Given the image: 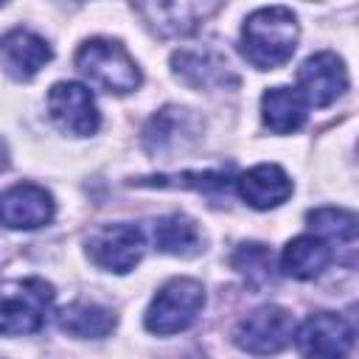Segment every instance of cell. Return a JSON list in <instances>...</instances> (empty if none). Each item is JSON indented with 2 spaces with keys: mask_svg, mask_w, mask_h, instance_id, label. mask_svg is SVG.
<instances>
[{
  "mask_svg": "<svg viewBox=\"0 0 359 359\" xmlns=\"http://www.w3.org/2000/svg\"><path fill=\"white\" fill-rule=\"evenodd\" d=\"M202 135V121L182 107H163L157 115L149 118L143 129V149L154 157L177 154L194 146Z\"/></svg>",
  "mask_w": 359,
  "mask_h": 359,
  "instance_id": "obj_9",
  "label": "cell"
},
{
  "mask_svg": "<svg viewBox=\"0 0 359 359\" xmlns=\"http://www.w3.org/2000/svg\"><path fill=\"white\" fill-rule=\"evenodd\" d=\"M146 252V238L137 224H101L87 238V255L95 266L123 275L140 264Z\"/></svg>",
  "mask_w": 359,
  "mask_h": 359,
  "instance_id": "obj_6",
  "label": "cell"
},
{
  "mask_svg": "<svg viewBox=\"0 0 359 359\" xmlns=\"http://www.w3.org/2000/svg\"><path fill=\"white\" fill-rule=\"evenodd\" d=\"M53 286L42 278H17L0 283V334L25 337L36 334L50 311Z\"/></svg>",
  "mask_w": 359,
  "mask_h": 359,
  "instance_id": "obj_2",
  "label": "cell"
},
{
  "mask_svg": "<svg viewBox=\"0 0 359 359\" xmlns=\"http://www.w3.org/2000/svg\"><path fill=\"white\" fill-rule=\"evenodd\" d=\"M309 224L323 241L353 244L356 241V213L345 208H314L309 210Z\"/></svg>",
  "mask_w": 359,
  "mask_h": 359,
  "instance_id": "obj_20",
  "label": "cell"
},
{
  "mask_svg": "<svg viewBox=\"0 0 359 359\" xmlns=\"http://www.w3.org/2000/svg\"><path fill=\"white\" fill-rule=\"evenodd\" d=\"M230 266L255 289L272 280V252L266 244H258V241L238 244L236 252L230 255Z\"/></svg>",
  "mask_w": 359,
  "mask_h": 359,
  "instance_id": "obj_21",
  "label": "cell"
},
{
  "mask_svg": "<svg viewBox=\"0 0 359 359\" xmlns=\"http://www.w3.org/2000/svg\"><path fill=\"white\" fill-rule=\"evenodd\" d=\"M297 17L286 6H266L252 11L241 25V53L258 70L286 65L297 48Z\"/></svg>",
  "mask_w": 359,
  "mask_h": 359,
  "instance_id": "obj_1",
  "label": "cell"
},
{
  "mask_svg": "<svg viewBox=\"0 0 359 359\" xmlns=\"http://www.w3.org/2000/svg\"><path fill=\"white\" fill-rule=\"evenodd\" d=\"M294 337V317L289 309L266 303L250 311L233 331V339L241 351L252 356H272L280 353Z\"/></svg>",
  "mask_w": 359,
  "mask_h": 359,
  "instance_id": "obj_5",
  "label": "cell"
},
{
  "mask_svg": "<svg viewBox=\"0 0 359 359\" xmlns=\"http://www.w3.org/2000/svg\"><path fill=\"white\" fill-rule=\"evenodd\" d=\"M151 236H154V244L160 252L180 255V258H191V255L202 252V244H205L196 222L182 216V213H171V216L157 219L151 227Z\"/></svg>",
  "mask_w": 359,
  "mask_h": 359,
  "instance_id": "obj_19",
  "label": "cell"
},
{
  "mask_svg": "<svg viewBox=\"0 0 359 359\" xmlns=\"http://www.w3.org/2000/svg\"><path fill=\"white\" fill-rule=\"evenodd\" d=\"M294 342L303 359H348L353 348V328L334 311H317L294 331Z\"/></svg>",
  "mask_w": 359,
  "mask_h": 359,
  "instance_id": "obj_7",
  "label": "cell"
},
{
  "mask_svg": "<svg viewBox=\"0 0 359 359\" xmlns=\"http://www.w3.org/2000/svg\"><path fill=\"white\" fill-rule=\"evenodd\" d=\"M205 306V289L194 278H171L146 309V328L157 337H171L191 328Z\"/></svg>",
  "mask_w": 359,
  "mask_h": 359,
  "instance_id": "obj_4",
  "label": "cell"
},
{
  "mask_svg": "<svg viewBox=\"0 0 359 359\" xmlns=\"http://www.w3.org/2000/svg\"><path fill=\"white\" fill-rule=\"evenodd\" d=\"M331 261H334V252H331V247L323 238H317V236H297V238H292L283 247L280 269L289 278L311 280V278L323 275Z\"/></svg>",
  "mask_w": 359,
  "mask_h": 359,
  "instance_id": "obj_16",
  "label": "cell"
},
{
  "mask_svg": "<svg viewBox=\"0 0 359 359\" xmlns=\"http://www.w3.org/2000/svg\"><path fill=\"white\" fill-rule=\"evenodd\" d=\"M50 45L28 28H11L0 36V67L17 81H31L50 62Z\"/></svg>",
  "mask_w": 359,
  "mask_h": 359,
  "instance_id": "obj_12",
  "label": "cell"
},
{
  "mask_svg": "<svg viewBox=\"0 0 359 359\" xmlns=\"http://www.w3.org/2000/svg\"><path fill=\"white\" fill-rule=\"evenodd\" d=\"M174 73L196 90H208V87H236L238 79L230 70L227 59L219 56L216 50L208 48H182L171 56Z\"/></svg>",
  "mask_w": 359,
  "mask_h": 359,
  "instance_id": "obj_13",
  "label": "cell"
},
{
  "mask_svg": "<svg viewBox=\"0 0 359 359\" xmlns=\"http://www.w3.org/2000/svg\"><path fill=\"white\" fill-rule=\"evenodd\" d=\"M236 188H238V196L255 208V210H269V208H278L283 205L289 196H292V180L289 174L275 165V163H261V165H252L250 171H244L238 180H236Z\"/></svg>",
  "mask_w": 359,
  "mask_h": 359,
  "instance_id": "obj_14",
  "label": "cell"
},
{
  "mask_svg": "<svg viewBox=\"0 0 359 359\" xmlns=\"http://www.w3.org/2000/svg\"><path fill=\"white\" fill-rule=\"evenodd\" d=\"M216 8H219L216 3H137L135 6V11L160 36H182V34H191Z\"/></svg>",
  "mask_w": 359,
  "mask_h": 359,
  "instance_id": "obj_15",
  "label": "cell"
},
{
  "mask_svg": "<svg viewBox=\"0 0 359 359\" xmlns=\"http://www.w3.org/2000/svg\"><path fill=\"white\" fill-rule=\"evenodd\" d=\"M348 90V70L345 62L331 53L320 50L309 56L297 70V93L306 101V107H328Z\"/></svg>",
  "mask_w": 359,
  "mask_h": 359,
  "instance_id": "obj_10",
  "label": "cell"
},
{
  "mask_svg": "<svg viewBox=\"0 0 359 359\" xmlns=\"http://www.w3.org/2000/svg\"><path fill=\"white\" fill-rule=\"evenodd\" d=\"M261 118L275 135L297 132L306 123V101L292 87H272L261 95Z\"/></svg>",
  "mask_w": 359,
  "mask_h": 359,
  "instance_id": "obj_17",
  "label": "cell"
},
{
  "mask_svg": "<svg viewBox=\"0 0 359 359\" xmlns=\"http://www.w3.org/2000/svg\"><path fill=\"white\" fill-rule=\"evenodd\" d=\"M76 67L90 84L107 93H132L140 87V70L135 59L121 42L107 36L87 39L76 53Z\"/></svg>",
  "mask_w": 359,
  "mask_h": 359,
  "instance_id": "obj_3",
  "label": "cell"
},
{
  "mask_svg": "<svg viewBox=\"0 0 359 359\" xmlns=\"http://www.w3.org/2000/svg\"><path fill=\"white\" fill-rule=\"evenodd\" d=\"M59 328L70 337L101 339L115 328V311L93 300H76L59 311Z\"/></svg>",
  "mask_w": 359,
  "mask_h": 359,
  "instance_id": "obj_18",
  "label": "cell"
},
{
  "mask_svg": "<svg viewBox=\"0 0 359 359\" xmlns=\"http://www.w3.org/2000/svg\"><path fill=\"white\" fill-rule=\"evenodd\" d=\"M48 112L50 121L73 137L95 135L101 123L93 93L79 81H56L48 93Z\"/></svg>",
  "mask_w": 359,
  "mask_h": 359,
  "instance_id": "obj_8",
  "label": "cell"
},
{
  "mask_svg": "<svg viewBox=\"0 0 359 359\" xmlns=\"http://www.w3.org/2000/svg\"><path fill=\"white\" fill-rule=\"evenodd\" d=\"M56 202L50 191L34 182H20L0 196V224L11 230H34L53 219Z\"/></svg>",
  "mask_w": 359,
  "mask_h": 359,
  "instance_id": "obj_11",
  "label": "cell"
},
{
  "mask_svg": "<svg viewBox=\"0 0 359 359\" xmlns=\"http://www.w3.org/2000/svg\"><path fill=\"white\" fill-rule=\"evenodd\" d=\"M8 165V146H6V140H0V171Z\"/></svg>",
  "mask_w": 359,
  "mask_h": 359,
  "instance_id": "obj_22",
  "label": "cell"
}]
</instances>
